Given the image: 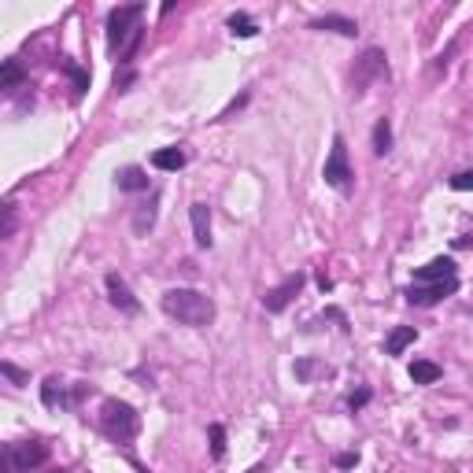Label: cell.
I'll return each mask as SVG.
<instances>
[{
	"label": "cell",
	"instance_id": "1",
	"mask_svg": "<svg viewBox=\"0 0 473 473\" xmlns=\"http://www.w3.org/2000/svg\"><path fill=\"white\" fill-rule=\"evenodd\" d=\"M163 311L170 318H178L181 326H192V329L211 326L214 314H219L214 299L204 296V292H196V289H166L163 292Z\"/></svg>",
	"mask_w": 473,
	"mask_h": 473
},
{
	"label": "cell",
	"instance_id": "2",
	"mask_svg": "<svg viewBox=\"0 0 473 473\" xmlns=\"http://www.w3.org/2000/svg\"><path fill=\"white\" fill-rule=\"evenodd\" d=\"M141 15H144V4H126V8H115L107 15V45H111V52H119L122 59H130L134 49L141 45V37H144Z\"/></svg>",
	"mask_w": 473,
	"mask_h": 473
},
{
	"label": "cell",
	"instance_id": "3",
	"mask_svg": "<svg viewBox=\"0 0 473 473\" xmlns=\"http://www.w3.org/2000/svg\"><path fill=\"white\" fill-rule=\"evenodd\" d=\"M100 429H104V433L111 437L115 444H126V440H134V437H137V429H141V414L134 411L130 403H122V399H104Z\"/></svg>",
	"mask_w": 473,
	"mask_h": 473
},
{
	"label": "cell",
	"instance_id": "4",
	"mask_svg": "<svg viewBox=\"0 0 473 473\" xmlns=\"http://www.w3.org/2000/svg\"><path fill=\"white\" fill-rule=\"evenodd\" d=\"M322 178H326V185H333L340 192H352V185H355V170L348 163V144H344L340 134L333 137L329 159H326V166H322Z\"/></svg>",
	"mask_w": 473,
	"mask_h": 473
},
{
	"label": "cell",
	"instance_id": "5",
	"mask_svg": "<svg viewBox=\"0 0 473 473\" xmlns=\"http://www.w3.org/2000/svg\"><path fill=\"white\" fill-rule=\"evenodd\" d=\"M4 455L11 459V466L19 473H30V469L49 462V447L41 440H23V444H4Z\"/></svg>",
	"mask_w": 473,
	"mask_h": 473
},
{
	"label": "cell",
	"instance_id": "6",
	"mask_svg": "<svg viewBox=\"0 0 473 473\" xmlns=\"http://www.w3.org/2000/svg\"><path fill=\"white\" fill-rule=\"evenodd\" d=\"M459 292V277H447V282H433V285H411L407 289V304L414 307H433L440 299L455 296Z\"/></svg>",
	"mask_w": 473,
	"mask_h": 473
},
{
	"label": "cell",
	"instance_id": "7",
	"mask_svg": "<svg viewBox=\"0 0 473 473\" xmlns=\"http://www.w3.org/2000/svg\"><path fill=\"white\" fill-rule=\"evenodd\" d=\"M307 285V274L304 270H296V274H289L285 277V282L282 285H277V289H270L267 296H263V307L270 311V314H277V311H285L289 304H292V299L299 296V289H304Z\"/></svg>",
	"mask_w": 473,
	"mask_h": 473
},
{
	"label": "cell",
	"instance_id": "8",
	"mask_svg": "<svg viewBox=\"0 0 473 473\" xmlns=\"http://www.w3.org/2000/svg\"><path fill=\"white\" fill-rule=\"evenodd\" d=\"M384 71V52L381 49H367L362 59H355V71H352V89L355 93H367V85Z\"/></svg>",
	"mask_w": 473,
	"mask_h": 473
},
{
	"label": "cell",
	"instance_id": "9",
	"mask_svg": "<svg viewBox=\"0 0 473 473\" xmlns=\"http://www.w3.org/2000/svg\"><path fill=\"white\" fill-rule=\"evenodd\" d=\"M104 285H107V299H111L119 311H126V314H137V311H141L137 296L130 292V285H126L119 274H107V277H104Z\"/></svg>",
	"mask_w": 473,
	"mask_h": 473
},
{
	"label": "cell",
	"instance_id": "10",
	"mask_svg": "<svg viewBox=\"0 0 473 473\" xmlns=\"http://www.w3.org/2000/svg\"><path fill=\"white\" fill-rule=\"evenodd\" d=\"M81 392H85L81 384L71 392L59 377H49L45 384H41V399H45V407H71V403H78V396H81Z\"/></svg>",
	"mask_w": 473,
	"mask_h": 473
},
{
	"label": "cell",
	"instance_id": "11",
	"mask_svg": "<svg viewBox=\"0 0 473 473\" xmlns=\"http://www.w3.org/2000/svg\"><path fill=\"white\" fill-rule=\"evenodd\" d=\"M447 277H455V259H447V255H440V259L425 263L414 270V285H433V282H447Z\"/></svg>",
	"mask_w": 473,
	"mask_h": 473
},
{
	"label": "cell",
	"instance_id": "12",
	"mask_svg": "<svg viewBox=\"0 0 473 473\" xmlns=\"http://www.w3.org/2000/svg\"><path fill=\"white\" fill-rule=\"evenodd\" d=\"M311 30H333L340 37H355L359 34V23H355V19H348V15H318V19H311Z\"/></svg>",
	"mask_w": 473,
	"mask_h": 473
},
{
	"label": "cell",
	"instance_id": "13",
	"mask_svg": "<svg viewBox=\"0 0 473 473\" xmlns=\"http://www.w3.org/2000/svg\"><path fill=\"white\" fill-rule=\"evenodd\" d=\"M189 214H192V236H196V244L211 248V207L207 204H192Z\"/></svg>",
	"mask_w": 473,
	"mask_h": 473
},
{
	"label": "cell",
	"instance_id": "14",
	"mask_svg": "<svg viewBox=\"0 0 473 473\" xmlns=\"http://www.w3.org/2000/svg\"><path fill=\"white\" fill-rule=\"evenodd\" d=\"M414 340H418V329L414 326H396L389 333V340H384V352H389V355H403Z\"/></svg>",
	"mask_w": 473,
	"mask_h": 473
},
{
	"label": "cell",
	"instance_id": "15",
	"mask_svg": "<svg viewBox=\"0 0 473 473\" xmlns=\"http://www.w3.org/2000/svg\"><path fill=\"white\" fill-rule=\"evenodd\" d=\"M115 181H119L122 192H144L148 189V174H144L141 166H122L119 174H115Z\"/></svg>",
	"mask_w": 473,
	"mask_h": 473
},
{
	"label": "cell",
	"instance_id": "16",
	"mask_svg": "<svg viewBox=\"0 0 473 473\" xmlns=\"http://www.w3.org/2000/svg\"><path fill=\"white\" fill-rule=\"evenodd\" d=\"M407 374H411V381H414V384H437L444 370L437 367V362H429V359H414Z\"/></svg>",
	"mask_w": 473,
	"mask_h": 473
},
{
	"label": "cell",
	"instance_id": "17",
	"mask_svg": "<svg viewBox=\"0 0 473 473\" xmlns=\"http://www.w3.org/2000/svg\"><path fill=\"white\" fill-rule=\"evenodd\" d=\"M185 152L181 148H159V152H152V166L156 170H181L185 166Z\"/></svg>",
	"mask_w": 473,
	"mask_h": 473
},
{
	"label": "cell",
	"instance_id": "18",
	"mask_svg": "<svg viewBox=\"0 0 473 473\" xmlns=\"http://www.w3.org/2000/svg\"><path fill=\"white\" fill-rule=\"evenodd\" d=\"M229 34L233 37H255V34H259V26H255V19L248 11H233L229 15Z\"/></svg>",
	"mask_w": 473,
	"mask_h": 473
},
{
	"label": "cell",
	"instance_id": "19",
	"mask_svg": "<svg viewBox=\"0 0 473 473\" xmlns=\"http://www.w3.org/2000/svg\"><path fill=\"white\" fill-rule=\"evenodd\" d=\"M23 67H19V59H4V67H0V89H19V85H23Z\"/></svg>",
	"mask_w": 473,
	"mask_h": 473
},
{
	"label": "cell",
	"instance_id": "20",
	"mask_svg": "<svg viewBox=\"0 0 473 473\" xmlns=\"http://www.w3.org/2000/svg\"><path fill=\"white\" fill-rule=\"evenodd\" d=\"M389 148H392V122L389 119H377V126H374V152L384 156Z\"/></svg>",
	"mask_w": 473,
	"mask_h": 473
},
{
	"label": "cell",
	"instance_id": "21",
	"mask_svg": "<svg viewBox=\"0 0 473 473\" xmlns=\"http://www.w3.org/2000/svg\"><path fill=\"white\" fill-rule=\"evenodd\" d=\"M207 437H211V455H214V459H222V455H226V429L214 422V425L207 429Z\"/></svg>",
	"mask_w": 473,
	"mask_h": 473
},
{
	"label": "cell",
	"instance_id": "22",
	"mask_svg": "<svg viewBox=\"0 0 473 473\" xmlns=\"http://www.w3.org/2000/svg\"><path fill=\"white\" fill-rule=\"evenodd\" d=\"M314 374H329V370L318 367L314 359H299V362H296V377H299V381H311Z\"/></svg>",
	"mask_w": 473,
	"mask_h": 473
},
{
	"label": "cell",
	"instance_id": "23",
	"mask_svg": "<svg viewBox=\"0 0 473 473\" xmlns=\"http://www.w3.org/2000/svg\"><path fill=\"white\" fill-rule=\"evenodd\" d=\"M0 374H4L8 381H15V384H30V374H26V370H19L15 362H8V359L0 362Z\"/></svg>",
	"mask_w": 473,
	"mask_h": 473
},
{
	"label": "cell",
	"instance_id": "24",
	"mask_svg": "<svg viewBox=\"0 0 473 473\" xmlns=\"http://www.w3.org/2000/svg\"><path fill=\"white\" fill-rule=\"evenodd\" d=\"M63 71H67V74L74 78V85H78V93H85V89H89V74H85L81 67H74V63H63Z\"/></svg>",
	"mask_w": 473,
	"mask_h": 473
},
{
	"label": "cell",
	"instance_id": "25",
	"mask_svg": "<svg viewBox=\"0 0 473 473\" xmlns=\"http://www.w3.org/2000/svg\"><path fill=\"white\" fill-rule=\"evenodd\" d=\"M447 185L455 189V192H469V189H473V170H462V174H455Z\"/></svg>",
	"mask_w": 473,
	"mask_h": 473
},
{
	"label": "cell",
	"instance_id": "26",
	"mask_svg": "<svg viewBox=\"0 0 473 473\" xmlns=\"http://www.w3.org/2000/svg\"><path fill=\"white\" fill-rule=\"evenodd\" d=\"M15 233V207L4 204V226H0V236H11Z\"/></svg>",
	"mask_w": 473,
	"mask_h": 473
},
{
	"label": "cell",
	"instance_id": "27",
	"mask_svg": "<svg viewBox=\"0 0 473 473\" xmlns=\"http://www.w3.org/2000/svg\"><path fill=\"white\" fill-rule=\"evenodd\" d=\"M333 462H337L340 469H355V466H359V455H355V451H340Z\"/></svg>",
	"mask_w": 473,
	"mask_h": 473
},
{
	"label": "cell",
	"instance_id": "28",
	"mask_svg": "<svg viewBox=\"0 0 473 473\" xmlns=\"http://www.w3.org/2000/svg\"><path fill=\"white\" fill-rule=\"evenodd\" d=\"M367 403H370V389H359V392L348 396V407H352V411H359V407H367Z\"/></svg>",
	"mask_w": 473,
	"mask_h": 473
},
{
	"label": "cell",
	"instance_id": "29",
	"mask_svg": "<svg viewBox=\"0 0 473 473\" xmlns=\"http://www.w3.org/2000/svg\"><path fill=\"white\" fill-rule=\"evenodd\" d=\"M248 473H259V469H248Z\"/></svg>",
	"mask_w": 473,
	"mask_h": 473
},
{
	"label": "cell",
	"instance_id": "30",
	"mask_svg": "<svg viewBox=\"0 0 473 473\" xmlns=\"http://www.w3.org/2000/svg\"><path fill=\"white\" fill-rule=\"evenodd\" d=\"M56 473H63V469H56Z\"/></svg>",
	"mask_w": 473,
	"mask_h": 473
}]
</instances>
